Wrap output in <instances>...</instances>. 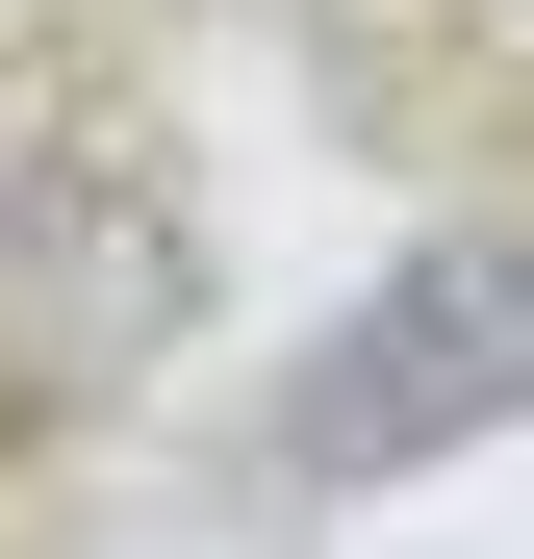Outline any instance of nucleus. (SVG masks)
I'll return each mask as SVG.
<instances>
[{
    "label": "nucleus",
    "instance_id": "nucleus-2",
    "mask_svg": "<svg viewBox=\"0 0 534 559\" xmlns=\"http://www.w3.org/2000/svg\"><path fill=\"white\" fill-rule=\"evenodd\" d=\"M26 331H51V382H128V356L178 331V204L51 178V229H26Z\"/></svg>",
    "mask_w": 534,
    "mask_h": 559
},
{
    "label": "nucleus",
    "instance_id": "nucleus-1",
    "mask_svg": "<svg viewBox=\"0 0 534 559\" xmlns=\"http://www.w3.org/2000/svg\"><path fill=\"white\" fill-rule=\"evenodd\" d=\"M459 432H534V229H407L306 331V382H281L306 484H407V457H459Z\"/></svg>",
    "mask_w": 534,
    "mask_h": 559
}]
</instances>
